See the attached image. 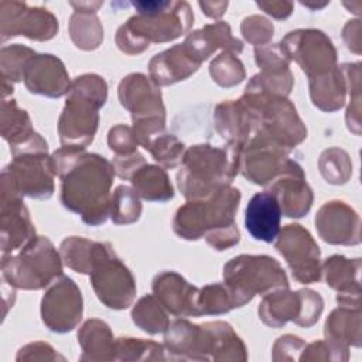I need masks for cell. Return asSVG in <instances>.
<instances>
[{"label":"cell","instance_id":"18","mask_svg":"<svg viewBox=\"0 0 362 362\" xmlns=\"http://www.w3.org/2000/svg\"><path fill=\"white\" fill-rule=\"evenodd\" d=\"M23 79L31 93L51 98H59L71 88L64 64L49 54H34L24 68Z\"/></svg>","mask_w":362,"mask_h":362},{"label":"cell","instance_id":"25","mask_svg":"<svg viewBox=\"0 0 362 362\" xmlns=\"http://www.w3.org/2000/svg\"><path fill=\"white\" fill-rule=\"evenodd\" d=\"M327 342L338 349L348 351V345H361L359 307L341 305L334 310L325 322Z\"/></svg>","mask_w":362,"mask_h":362},{"label":"cell","instance_id":"41","mask_svg":"<svg viewBox=\"0 0 362 362\" xmlns=\"http://www.w3.org/2000/svg\"><path fill=\"white\" fill-rule=\"evenodd\" d=\"M107 143L116 151V156H129L137 151V139L133 130L123 124L110 129Z\"/></svg>","mask_w":362,"mask_h":362},{"label":"cell","instance_id":"22","mask_svg":"<svg viewBox=\"0 0 362 362\" xmlns=\"http://www.w3.org/2000/svg\"><path fill=\"white\" fill-rule=\"evenodd\" d=\"M327 284L338 291L337 301L341 305L359 307V272L361 260H349L345 256L334 255L324 262Z\"/></svg>","mask_w":362,"mask_h":362},{"label":"cell","instance_id":"16","mask_svg":"<svg viewBox=\"0 0 362 362\" xmlns=\"http://www.w3.org/2000/svg\"><path fill=\"white\" fill-rule=\"evenodd\" d=\"M119 99L132 112L133 123L148 119H164L160 89L143 74H132L119 85Z\"/></svg>","mask_w":362,"mask_h":362},{"label":"cell","instance_id":"26","mask_svg":"<svg viewBox=\"0 0 362 362\" xmlns=\"http://www.w3.org/2000/svg\"><path fill=\"white\" fill-rule=\"evenodd\" d=\"M78 338L83 349L81 359H116V341H113L112 332L106 322L99 320H88L82 325Z\"/></svg>","mask_w":362,"mask_h":362},{"label":"cell","instance_id":"27","mask_svg":"<svg viewBox=\"0 0 362 362\" xmlns=\"http://www.w3.org/2000/svg\"><path fill=\"white\" fill-rule=\"evenodd\" d=\"M345 83L346 79L338 66L329 72L310 78L313 103L327 112H334L342 107L345 102Z\"/></svg>","mask_w":362,"mask_h":362},{"label":"cell","instance_id":"42","mask_svg":"<svg viewBox=\"0 0 362 362\" xmlns=\"http://www.w3.org/2000/svg\"><path fill=\"white\" fill-rule=\"evenodd\" d=\"M260 8H263L267 14H272L276 18H286L291 14V3L284 1H272V3H257Z\"/></svg>","mask_w":362,"mask_h":362},{"label":"cell","instance_id":"19","mask_svg":"<svg viewBox=\"0 0 362 362\" xmlns=\"http://www.w3.org/2000/svg\"><path fill=\"white\" fill-rule=\"evenodd\" d=\"M270 192L277 198L281 214L288 218H301L311 208L313 192L305 182L303 168L296 161L290 164L287 171L273 180Z\"/></svg>","mask_w":362,"mask_h":362},{"label":"cell","instance_id":"9","mask_svg":"<svg viewBox=\"0 0 362 362\" xmlns=\"http://www.w3.org/2000/svg\"><path fill=\"white\" fill-rule=\"evenodd\" d=\"M322 305L321 296L313 290L305 288L293 293L288 288H277V291L264 296L259 307V317L273 328H279L290 320L298 325L311 327L318 321Z\"/></svg>","mask_w":362,"mask_h":362},{"label":"cell","instance_id":"8","mask_svg":"<svg viewBox=\"0 0 362 362\" xmlns=\"http://www.w3.org/2000/svg\"><path fill=\"white\" fill-rule=\"evenodd\" d=\"M89 274L98 298L106 307L122 310L132 304L136 294L134 279L109 243L96 242Z\"/></svg>","mask_w":362,"mask_h":362},{"label":"cell","instance_id":"4","mask_svg":"<svg viewBox=\"0 0 362 362\" xmlns=\"http://www.w3.org/2000/svg\"><path fill=\"white\" fill-rule=\"evenodd\" d=\"M181 163L177 174L181 192L191 201L205 199L230 184L239 171L240 150L198 144L184 153Z\"/></svg>","mask_w":362,"mask_h":362},{"label":"cell","instance_id":"21","mask_svg":"<svg viewBox=\"0 0 362 362\" xmlns=\"http://www.w3.org/2000/svg\"><path fill=\"white\" fill-rule=\"evenodd\" d=\"M153 290L161 304L174 315L197 317L198 288L188 284L180 274L164 272L153 280Z\"/></svg>","mask_w":362,"mask_h":362},{"label":"cell","instance_id":"6","mask_svg":"<svg viewBox=\"0 0 362 362\" xmlns=\"http://www.w3.org/2000/svg\"><path fill=\"white\" fill-rule=\"evenodd\" d=\"M1 269L10 284L25 290L42 288L62 276L59 255L42 236H35L17 256H3Z\"/></svg>","mask_w":362,"mask_h":362},{"label":"cell","instance_id":"10","mask_svg":"<svg viewBox=\"0 0 362 362\" xmlns=\"http://www.w3.org/2000/svg\"><path fill=\"white\" fill-rule=\"evenodd\" d=\"M54 167L47 151H31L14 156L4 168L1 180L13 191L31 198H49L54 192Z\"/></svg>","mask_w":362,"mask_h":362},{"label":"cell","instance_id":"20","mask_svg":"<svg viewBox=\"0 0 362 362\" xmlns=\"http://www.w3.org/2000/svg\"><path fill=\"white\" fill-rule=\"evenodd\" d=\"M281 208L270 191L256 192L245 211V225L256 240L272 243L280 232Z\"/></svg>","mask_w":362,"mask_h":362},{"label":"cell","instance_id":"37","mask_svg":"<svg viewBox=\"0 0 362 362\" xmlns=\"http://www.w3.org/2000/svg\"><path fill=\"white\" fill-rule=\"evenodd\" d=\"M154 160L161 163L165 167H175L182 161L184 156V144L171 134L161 133L157 136L147 147Z\"/></svg>","mask_w":362,"mask_h":362},{"label":"cell","instance_id":"24","mask_svg":"<svg viewBox=\"0 0 362 362\" xmlns=\"http://www.w3.org/2000/svg\"><path fill=\"white\" fill-rule=\"evenodd\" d=\"M184 45L201 62L219 47H222L225 52L233 54H239L243 49V44L232 37L230 27L223 21L208 24L204 28L194 31L185 38Z\"/></svg>","mask_w":362,"mask_h":362},{"label":"cell","instance_id":"5","mask_svg":"<svg viewBox=\"0 0 362 362\" xmlns=\"http://www.w3.org/2000/svg\"><path fill=\"white\" fill-rule=\"evenodd\" d=\"M106 82L95 74L78 76L71 83L58 126L64 147L85 148L93 140L98 110L106 102Z\"/></svg>","mask_w":362,"mask_h":362},{"label":"cell","instance_id":"11","mask_svg":"<svg viewBox=\"0 0 362 362\" xmlns=\"http://www.w3.org/2000/svg\"><path fill=\"white\" fill-rule=\"evenodd\" d=\"M284 57L296 59L308 78L322 75L337 68V52L331 40L318 30H297L288 33L280 42Z\"/></svg>","mask_w":362,"mask_h":362},{"label":"cell","instance_id":"2","mask_svg":"<svg viewBox=\"0 0 362 362\" xmlns=\"http://www.w3.org/2000/svg\"><path fill=\"white\" fill-rule=\"evenodd\" d=\"M239 189L225 185L205 199H195L175 212L174 230L184 239H199L216 250H225L239 242V229L235 223V212L239 206Z\"/></svg>","mask_w":362,"mask_h":362},{"label":"cell","instance_id":"32","mask_svg":"<svg viewBox=\"0 0 362 362\" xmlns=\"http://www.w3.org/2000/svg\"><path fill=\"white\" fill-rule=\"evenodd\" d=\"M69 31L76 47L83 49L96 48L103 37V30L95 11L88 10H76V13L72 14Z\"/></svg>","mask_w":362,"mask_h":362},{"label":"cell","instance_id":"33","mask_svg":"<svg viewBox=\"0 0 362 362\" xmlns=\"http://www.w3.org/2000/svg\"><path fill=\"white\" fill-rule=\"evenodd\" d=\"M96 242L83 238H66L59 247L65 264L78 273H90Z\"/></svg>","mask_w":362,"mask_h":362},{"label":"cell","instance_id":"3","mask_svg":"<svg viewBox=\"0 0 362 362\" xmlns=\"http://www.w3.org/2000/svg\"><path fill=\"white\" fill-rule=\"evenodd\" d=\"M137 16L117 30V47L127 54L144 51L151 41H171L184 34L194 21L185 1H134Z\"/></svg>","mask_w":362,"mask_h":362},{"label":"cell","instance_id":"1","mask_svg":"<svg viewBox=\"0 0 362 362\" xmlns=\"http://www.w3.org/2000/svg\"><path fill=\"white\" fill-rule=\"evenodd\" d=\"M54 173L61 177V201L65 208L82 216L89 225L103 223L110 215L109 189L115 167L85 148L62 147L52 157Z\"/></svg>","mask_w":362,"mask_h":362},{"label":"cell","instance_id":"13","mask_svg":"<svg viewBox=\"0 0 362 362\" xmlns=\"http://www.w3.org/2000/svg\"><path fill=\"white\" fill-rule=\"evenodd\" d=\"M44 324L55 332H68L82 317V296L75 281L66 276L51 283L41 303Z\"/></svg>","mask_w":362,"mask_h":362},{"label":"cell","instance_id":"7","mask_svg":"<svg viewBox=\"0 0 362 362\" xmlns=\"http://www.w3.org/2000/svg\"><path fill=\"white\" fill-rule=\"evenodd\" d=\"M225 284L236 296L240 307L256 294H266L273 288H288L281 266L269 256L240 255L223 267Z\"/></svg>","mask_w":362,"mask_h":362},{"label":"cell","instance_id":"30","mask_svg":"<svg viewBox=\"0 0 362 362\" xmlns=\"http://www.w3.org/2000/svg\"><path fill=\"white\" fill-rule=\"evenodd\" d=\"M3 122H10V124H3V137L10 143L11 150L23 146L35 134L27 112L18 109L14 100H3Z\"/></svg>","mask_w":362,"mask_h":362},{"label":"cell","instance_id":"23","mask_svg":"<svg viewBox=\"0 0 362 362\" xmlns=\"http://www.w3.org/2000/svg\"><path fill=\"white\" fill-rule=\"evenodd\" d=\"M199 65L184 44H177L150 61V75L156 85H170L188 78Z\"/></svg>","mask_w":362,"mask_h":362},{"label":"cell","instance_id":"17","mask_svg":"<svg viewBox=\"0 0 362 362\" xmlns=\"http://www.w3.org/2000/svg\"><path fill=\"white\" fill-rule=\"evenodd\" d=\"M359 225L358 214L342 201L325 202L315 215L320 236L332 245H358Z\"/></svg>","mask_w":362,"mask_h":362},{"label":"cell","instance_id":"43","mask_svg":"<svg viewBox=\"0 0 362 362\" xmlns=\"http://www.w3.org/2000/svg\"><path fill=\"white\" fill-rule=\"evenodd\" d=\"M225 4H228V1L226 3H199V6L202 7V10L205 11V14L206 16H209V17H214V18H216V17H221L222 14H223V10L225 8H218V7H222V6H225Z\"/></svg>","mask_w":362,"mask_h":362},{"label":"cell","instance_id":"15","mask_svg":"<svg viewBox=\"0 0 362 362\" xmlns=\"http://www.w3.org/2000/svg\"><path fill=\"white\" fill-rule=\"evenodd\" d=\"M1 185V249L3 255H7L30 243L35 230L20 194L6 184Z\"/></svg>","mask_w":362,"mask_h":362},{"label":"cell","instance_id":"31","mask_svg":"<svg viewBox=\"0 0 362 362\" xmlns=\"http://www.w3.org/2000/svg\"><path fill=\"white\" fill-rule=\"evenodd\" d=\"M235 307H240V304L228 284H209L198 291L197 317L228 313Z\"/></svg>","mask_w":362,"mask_h":362},{"label":"cell","instance_id":"40","mask_svg":"<svg viewBox=\"0 0 362 362\" xmlns=\"http://www.w3.org/2000/svg\"><path fill=\"white\" fill-rule=\"evenodd\" d=\"M273 24L260 16H250L242 23L243 37L252 44L263 45L273 35Z\"/></svg>","mask_w":362,"mask_h":362},{"label":"cell","instance_id":"39","mask_svg":"<svg viewBox=\"0 0 362 362\" xmlns=\"http://www.w3.org/2000/svg\"><path fill=\"white\" fill-rule=\"evenodd\" d=\"M6 49L10 52L8 57H11V58L8 59L6 57H1V75H3V79H7V76H8L10 81H21L23 79V74H24V68H25L28 59L35 52L33 49L27 48V47L20 45V44H16V45L8 47V48L6 47Z\"/></svg>","mask_w":362,"mask_h":362},{"label":"cell","instance_id":"34","mask_svg":"<svg viewBox=\"0 0 362 362\" xmlns=\"http://www.w3.org/2000/svg\"><path fill=\"white\" fill-rule=\"evenodd\" d=\"M160 305L161 304L156 301L153 296H146L140 298L132 311L134 324L148 334H158L165 331L170 322Z\"/></svg>","mask_w":362,"mask_h":362},{"label":"cell","instance_id":"35","mask_svg":"<svg viewBox=\"0 0 362 362\" xmlns=\"http://www.w3.org/2000/svg\"><path fill=\"white\" fill-rule=\"evenodd\" d=\"M141 204L134 189L119 185L110 198V218L115 223H132L139 219Z\"/></svg>","mask_w":362,"mask_h":362},{"label":"cell","instance_id":"28","mask_svg":"<svg viewBox=\"0 0 362 362\" xmlns=\"http://www.w3.org/2000/svg\"><path fill=\"white\" fill-rule=\"evenodd\" d=\"M130 180L136 194L147 201H167L174 197L170 180L160 167L143 164Z\"/></svg>","mask_w":362,"mask_h":362},{"label":"cell","instance_id":"12","mask_svg":"<svg viewBox=\"0 0 362 362\" xmlns=\"http://www.w3.org/2000/svg\"><path fill=\"white\" fill-rule=\"evenodd\" d=\"M276 239V249L286 259L297 281L308 284L320 280V247L307 229L297 223L286 225Z\"/></svg>","mask_w":362,"mask_h":362},{"label":"cell","instance_id":"36","mask_svg":"<svg viewBox=\"0 0 362 362\" xmlns=\"http://www.w3.org/2000/svg\"><path fill=\"white\" fill-rule=\"evenodd\" d=\"M320 168L322 177L331 184H342L351 174V163L348 154L339 148L325 150L320 160Z\"/></svg>","mask_w":362,"mask_h":362},{"label":"cell","instance_id":"14","mask_svg":"<svg viewBox=\"0 0 362 362\" xmlns=\"http://www.w3.org/2000/svg\"><path fill=\"white\" fill-rule=\"evenodd\" d=\"M1 6V38L25 35L31 40H49L58 31L57 18L44 8H28L24 3H7Z\"/></svg>","mask_w":362,"mask_h":362},{"label":"cell","instance_id":"29","mask_svg":"<svg viewBox=\"0 0 362 362\" xmlns=\"http://www.w3.org/2000/svg\"><path fill=\"white\" fill-rule=\"evenodd\" d=\"M209 335L211 359H246V349L240 338L226 322L204 324Z\"/></svg>","mask_w":362,"mask_h":362},{"label":"cell","instance_id":"38","mask_svg":"<svg viewBox=\"0 0 362 362\" xmlns=\"http://www.w3.org/2000/svg\"><path fill=\"white\" fill-rule=\"evenodd\" d=\"M211 75L221 86H232L245 78V69L242 62L230 52L221 54L211 64Z\"/></svg>","mask_w":362,"mask_h":362}]
</instances>
